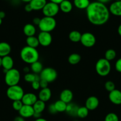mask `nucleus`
<instances>
[{
	"label": "nucleus",
	"instance_id": "1",
	"mask_svg": "<svg viewBox=\"0 0 121 121\" xmlns=\"http://www.w3.org/2000/svg\"><path fill=\"white\" fill-rule=\"evenodd\" d=\"M109 8L106 4L98 1L90 2L86 9V15L89 22L94 26H102L109 21L110 17Z\"/></svg>",
	"mask_w": 121,
	"mask_h": 121
},
{
	"label": "nucleus",
	"instance_id": "2",
	"mask_svg": "<svg viewBox=\"0 0 121 121\" xmlns=\"http://www.w3.org/2000/svg\"><path fill=\"white\" fill-rule=\"evenodd\" d=\"M20 57L24 63L32 65L33 63L39 61V53L36 48L26 46L20 51Z\"/></svg>",
	"mask_w": 121,
	"mask_h": 121
},
{
	"label": "nucleus",
	"instance_id": "3",
	"mask_svg": "<svg viewBox=\"0 0 121 121\" xmlns=\"http://www.w3.org/2000/svg\"><path fill=\"white\" fill-rule=\"evenodd\" d=\"M95 69L97 74L102 77L109 75L111 71V64L110 61L104 58H102L97 60L95 66Z\"/></svg>",
	"mask_w": 121,
	"mask_h": 121
},
{
	"label": "nucleus",
	"instance_id": "4",
	"mask_svg": "<svg viewBox=\"0 0 121 121\" xmlns=\"http://www.w3.org/2000/svg\"><path fill=\"white\" fill-rule=\"evenodd\" d=\"M20 73L17 69L13 68L5 73V82L8 87L17 85L20 82Z\"/></svg>",
	"mask_w": 121,
	"mask_h": 121
},
{
	"label": "nucleus",
	"instance_id": "5",
	"mask_svg": "<svg viewBox=\"0 0 121 121\" xmlns=\"http://www.w3.org/2000/svg\"><path fill=\"white\" fill-rule=\"evenodd\" d=\"M56 27V21L53 17H43L40 19L38 27L40 31L51 33Z\"/></svg>",
	"mask_w": 121,
	"mask_h": 121
},
{
	"label": "nucleus",
	"instance_id": "6",
	"mask_svg": "<svg viewBox=\"0 0 121 121\" xmlns=\"http://www.w3.org/2000/svg\"><path fill=\"white\" fill-rule=\"evenodd\" d=\"M6 95L8 99L13 101L21 100L24 95V92L22 87L19 85L9 86L7 89Z\"/></svg>",
	"mask_w": 121,
	"mask_h": 121
},
{
	"label": "nucleus",
	"instance_id": "7",
	"mask_svg": "<svg viewBox=\"0 0 121 121\" xmlns=\"http://www.w3.org/2000/svg\"><path fill=\"white\" fill-rule=\"evenodd\" d=\"M40 79L45 80L48 83L54 82L58 77L56 70L52 67L44 68L40 73Z\"/></svg>",
	"mask_w": 121,
	"mask_h": 121
},
{
	"label": "nucleus",
	"instance_id": "8",
	"mask_svg": "<svg viewBox=\"0 0 121 121\" xmlns=\"http://www.w3.org/2000/svg\"><path fill=\"white\" fill-rule=\"evenodd\" d=\"M59 10L60 9L59 5L52 2H49L46 4L42 11L45 17L54 18V17L58 14Z\"/></svg>",
	"mask_w": 121,
	"mask_h": 121
},
{
	"label": "nucleus",
	"instance_id": "9",
	"mask_svg": "<svg viewBox=\"0 0 121 121\" xmlns=\"http://www.w3.org/2000/svg\"><path fill=\"white\" fill-rule=\"evenodd\" d=\"M80 42L84 47L90 48L93 47L96 43L95 35L90 32H85L81 35Z\"/></svg>",
	"mask_w": 121,
	"mask_h": 121
},
{
	"label": "nucleus",
	"instance_id": "10",
	"mask_svg": "<svg viewBox=\"0 0 121 121\" xmlns=\"http://www.w3.org/2000/svg\"><path fill=\"white\" fill-rule=\"evenodd\" d=\"M37 37L39 40V44L43 47H47L52 42V36L51 33L40 31Z\"/></svg>",
	"mask_w": 121,
	"mask_h": 121
},
{
	"label": "nucleus",
	"instance_id": "11",
	"mask_svg": "<svg viewBox=\"0 0 121 121\" xmlns=\"http://www.w3.org/2000/svg\"><path fill=\"white\" fill-rule=\"evenodd\" d=\"M38 100V97L36 95L33 93H26L23 96L21 99L23 105H28V106H33L36 102Z\"/></svg>",
	"mask_w": 121,
	"mask_h": 121
},
{
	"label": "nucleus",
	"instance_id": "12",
	"mask_svg": "<svg viewBox=\"0 0 121 121\" xmlns=\"http://www.w3.org/2000/svg\"><path fill=\"white\" fill-rule=\"evenodd\" d=\"M109 99L114 105H121V91L115 89L113 91L109 92Z\"/></svg>",
	"mask_w": 121,
	"mask_h": 121
},
{
	"label": "nucleus",
	"instance_id": "13",
	"mask_svg": "<svg viewBox=\"0 0 121 121\" xmlns=\"http://www.w3.org/2000/svg\"><path fill=\"white\" fill-rule=\"evenodd\" d=\"M99 100L94 96L88 97L85 101V106L90 111H94L98 108L99 105Z\"/></svg>",
	"mask_w": 121,
	"mask_h": 121
},
{
	"label": "nucleus",
	"instance_id": "14",
	"mask_svg": "<svg viewBox=\"0 0 121 121\" xmlns=\"http://www.w3.org/2000/svg\"><path fill=\"white\" fill-rule=\"evenodd\" d=\"M19 115L21 117L26 118H30L33 117L34 113V109L32 106H28V105H23L21 109L19 111Z\"/></svg>",
	"mask_w": 121,
	"mask_h": 121
},
{
	"label": "nucleus",
	"instance_id": "15",
	"mask_svg": "<svg viewBox=\"0 0 121 121\" xmlns=\"http://www.w3.org/2000/svg\"><path fill=\"white\" fill-rule=\"evenodd\" d=\"M111 14L117 17H121V1H114L109 7Z\"/></svg>",
	"mask_w": 121,
	"mask_h": 121
},
{
	"label": "nucleus",
	"instance_id": "16",
	"mask_svg": "<svg viewBox=\"0 0 121 121\" xmlns=\"http://www.w3.org/2000/svg\"><path fill=\"white\" fill-rule=\"evenodd\" d=\"M38 99L46 103L49 101L52 97V92L49 87L41 89L38 94Z\"/></svg>",
	"mask_w": 121,
	"mask_h": 121
},
{
	"label": "nucleus",
	"instance_id": "17",
	"mask_svg": "<svg viewBox=\"0 0 121 121\" xmlns=\"http://www.w3.org/2000/svg\"><path fill=\"white\" fill-rule=\"evenodd\" d=\"M73 96V93L72 92V91L71 90L66 89H64L60 92V95H59V99L62 101L68 104L72 102Z\"/></svg>",
	"mask_w": 121,
	"mask_h": 121
},
{
	"label": "nucleus",
	"instance_id": "18",
	"mask_svg": "<svg viewBox=\"0 0 121 121\" xmlns=\"http://www.w3.org/2000/svg\"><path fill=\"white\" fill-rule=\"evenodd\" d=\"M14 60L9 55L2 57V67H3L5 73L9 70L13 68Z\"/></svg>",
	"mask_w": 121,
	"mask_h": 121
},
{
	"label": "nucleus",
	"instance_id": "19",
	"mask_svg": "<svg viewBox=\"0 0 121 121\" xmlns=\"http://www.w3.org/2000/svg\"><path fill=\"white\" fill-rule=\"evenodd\" d=\"M46 3V0H32L29 2L33 11L42 10Z\"/></svg>",
	"mask_w": 121,
	"mask_h": 121
},
{
	"label": "nucleus",
	"instance_id": "20",
	"mask_svg": "<svg viewBox=\"0 0 121 121\" xmlns=\"http://www.w3.org/2000/svg\"><path fill=\"white\" fill-rule=\"evenodd\" d=\"M11 51V46L7 42H0V57H4L9 54Z\"/></svg>",
	"mask_w": 121,
	"mask_h": 121
},
{
	"label": "nucleus",
	"instance_id": "21",
	"mask_svg": "<svg viewBox=\"0 0 121 121\" xmlns=\"http://www.w3.org/2000/svg\"><path fill=\"white\" fill-rule=\"evenodd\" d=\"M23 33L27 37L34 36L36 33V28L33 24H26L23 27Z\"/></svg>",
	"mask_w": 121,
	"mask_h": 121
},
{
	"label": "nucleus",
	"instance_id": "22",
	"mask_svg": "<svg viewBox=\"0 0 121 121\" xmlns=\"http://www.w3.org/2000/svg\"><path fill=\"white\" fill-rule=\"evenodd\" d=\"M59 9L64 13H69L72 11L73 5L70 0H64L59 5Z\"/></svg>",
	"mask_w": 121,
	"mask_h": 121
},
{
	"label": "nucleus",
	"instance_id": "23",
	"mask_svg": "<svg viewBox=\"0 0 121 121\" xmlns=\"http://www.w3.org/2000/svg\"><path fill=\"white\" fill-rule=\"evenodd\" d=\"M78 108H79V107L78 106V105L75 104L74 103L71 102L67 104L65 112L67 113V114L71 116V117H77V113Z\"/></svg>",
	"mask_w": 121,
	"mask_h": 121
},
{
	"label": "nucleus",
	"instance_id": "24",
	"mask_svg": "<svg viewBox=\"0 0 121 121\" xmlns=\"http://www.w3.org/2000/svg\"><path fill=\"white\" fill-rule=\"evenodd\" d=\"M32 106L34 112L42 113L46 108V103L38 99Z\"/></svg>",
	"mask_w": 121,
	"mask_h": 121
},
{
	"label": "nucleus",
	"instance_id": "25",
	"mask_svg": "<svg viewBox=\"0 0 121 121\" xmlns=\"http://www.w3.org/2000/svg\"><path fill=\"white\" fill-rule=\"evenodd\" d=\"M90 4V0H74V5L79 9H86Z\"/></svg>",
	"mask_w": 121,
	"mask_h": 121
},
{
	"label": "nucleus",
	"instance_id": "26",
	"mask_svg": "<svg viewBox=\"0 0 121 121\" xmlns=\"http://www.w3.org/2000/svg\"><path fill=\"white\" fill-rule=\"evenodd\" d=\"M26 42L27 46L32 47V48H37V47H38V46L40 45L37 37L34 35V36L27 37L26 40Z\"/></svg>",
	"mask_w": 121,
	"mask_h": 121
},
{
	"label": "nucleus",
	"instance_id": "27",
	"mask_svg": "<svg viewBox=\"0 0 121 121\" xmlns=\"http://www.w3.org/2000/svg\"><path fill=\"white\" fill-rule=\"evenodd\" d=\"M82 34L78 31L74 30L70 33L68 35V38L72 42L78 43L80 42Z\"/></svg>",
	"mask_w": 121,
	"mask_h": 121
},
{
	"label": "nucleus",
	"instance_id": "28",
	"mask_svg": "<svg viewBox=\"0 0 121 121\" xmlns=\"http://www.w3.org/2000/svg\"><path fill=\"white\" fill-rule=\"evenodd\" d=\"M24 80L26 82L31 83H32V82L36 81V80L40 81L41 79H40V75H39V74L32 73H27L24 75Z\"/></svg>",
	"mask_w": 121,
	"mask_h": 121
},
{
	"label": "nucleus",
	"instance_id": "29",
	"mask_svg": "<svg viewBox=\"0 0 121 121\" xmlns=\"http://www.w3.org/2000/svg\"><path fill=\"white\" fill-rule=\"evenodd\" d=\"M30 69L34 74H39L43 69V65L40 61H37L30 65Z\"/></svg>",
	"mask_w": 121,
	"mask_h": 121
},
{
	"label": "nucleus",
	"instance_id": "30",
	"mask_svg": "<svg viewBox=\"0 0 121 121\" xmlns=\"http://www.w3.org/2000/svg\"><path fill=\"white\" fill-rule=\"evenodd\" d=\"M81 59V57L78 53H72L69 56L68 58V61L72 65H75L79 63Z\"/></svg>",
	"mask_w": 121,
	"mask_h": 121
},
{
	"label": "nucleus",
	"instance_id": "31",
	"mask_svg": "<svg viewBox=\"0 0 121 121\" xmlns=\"http://www.w3.org/2000/svg\"><path fill=\"white\" fill-rule=\"evenodd\" d=\"M53 104L57 112H64L66 111L67 104L60 99L56 101Z\"/></svg>",
	"mask_w": 121,
	"mask_h": 121
},
{
	"label": "nucleus",
	"instance_id": "32",
	"mask_svg": "<svg viewBox=\"0 0 121 121\" xmlns=\"http://www.w3.org/2000/svg\"><path fill=\"white\" fill-rule=\"evenodd\" d=\"M88 113L89 110L85 106H81V107H79L78 111H77V117L81 119H84L88 115Z\"/></svg>",
	"mask_w": 121,
	"mask_h": 121
},
{
	"label": "nucleus",
	"instance_id": "33",
	"mask_svg": "<svg viewBox=\"0 0 121 121\" xmlns=\"http://www.w3.org/2000/svg\"><path fill=\"white\" fill-rule=\"evenodd\" d=\"M116 57V52L113 49H108L104 54V59L110 61L114 60Z\"/></svg>",
	"mask_w": 121,
	"mask_h": 121
},
{
	"label": "nucleus",
	"instance_id": "34",
	"mask_svg": "<svg viewBox=\"0 0 121 121\" xmlns=\"http://www.w3.org/2000/svg\"><path fill=\"white\" fill-rule=\"evenodd\" d=\"M104 121H119V117L116 113L110 112L106 115L104 118Z\"/></svg>",
	"mask_w": 121,
	"mask_h": 121
},
{
	"label": "nucleus",
	"instance_id": "35",
	"mask_svg": "<svg viewBox=\"0 0 121 121\" xmlns=\"http://www.w3.org/2000/svg\"><path fill=\"white\" fill-rule=\"evenodd\" d=\"M23 106V104L21 100H15V101L13 102V104H12V106H13V108L14 109L15 111H18L19 112L20 109H21V108Z\"/></svg>",
	"mask_w": 121,
	"mask_h": 121
},
{
	"label": "nucleus",
	"instance_id": "36",
	"mask_svg": "<svg viewBox=\"0 0 121 121\" xmlns=\"http://www.w3.org/2000/svg\"><path fill=\"white\" fill-rule=\"evenodd\" d=\"M104 87L107 91L110 92L115 89V85L112 81L109 80L104 83Z\"/></svg>",
	"mask_w": 121,
	"mask_h": 121
},
{
	"label": "nucleus",
	"instance_id": "37",
	"mask_svg": "<svg viewBox=\"0 0 121 121\" xmlns=\"http://www.w3.org/2000/svg\"><path fill=\"white\" fill-rule=\"evenodd\" d=\"M115 69L119 73H121V58L117 59V61L115 63Z\"/></svg>",
	"mask_w": 121,
	"mask_h": 121
},
{
	"label": "nucleus",
	"instance_id": "38",
	"mask_svg": "<svg viewBox=\"0 0 121 121\" xmlns=\"http://www.w3.org/2000/svg\"><path fill=\"white\" fill-rule=\"evenodd\" d=\"M48 112H49L51 114H52V115H55V114H56V113H58L56 111V110L55 107V106H54V104H51V105H50L49 106Z\"/></svg>",
	"mask_w": 121,
	"mask_h": 121
},
{
	"label": "nucleus",
	"instance_id": "39",
	"mask_svg": "<svg viewBox=\"0 0 121 121\" xmlns=\"http://www.w3.org/2000/svg\"><path fill=\"white\" fill-rule=\"evenodd\" d=\"M32 88L34 90H39V89L40 88V82L39 81H34L32 83Z\"/></svg>",
	"mask_w": 121,
	"mask_h": 121
},
{
	"label": "nucleus",
	"instance_id": "40",
	"mask_svg": "<svg viewBox=\"0 0 121 121\" xmlns=\"http://www.w3.org/2000/svg\"><path fill=\"white\" fill-rule=\"evenodd\" d=\"M40 88L41 89H44V88H46V87H48V82H47L45 80H43V79H40Z\"/></svg>",
	"mask_w": 121,
	"mask_h": 121
},
{
	"label": "nucleus",
	"instance_id": "41",
	"mask_svg": "<svg viewBox=\"0 0 121 121\" xmlns=\"http://www.w3.org/2000/svg\"><path fill=\"white\" fill-rule=\"evenodd\" d=\"M40 19L41 18L39 17L34 18L33 20V24L34 25V26H39V23L40 22Z\"/></svg>",
	"mask_w": 121,
	"mask_h": 121
},
{
	"label": "nucleus",
	"instance_id": "42",
	"mask_svg": "<svg viewBox=\"0 0 121 121\" xmlns=\"http://www.w3.org/2000/svg\"><path fill=\"white\" fill-rule=\"evenodd\" d=\"M24 9L26 12H27V13H30V12H31L33 11L32 7H31V5H30L29 3H27V4L25 5Z\"/></svg>",
	"mask_w": 121,
	"mask_h": 121
},
{
	"label": "nucleus",
	"instance_id": "43",
	"mask_svg": "<svg viewBox=\"0 0 121 121\" xmlns=\"http://www.w3.org/2000/svg\"><path fill=\"white\" fill-rule=\"evenodd\" d=\"M14 121H25L24 118H23V117H21V116L19 115V116H17V117H16L15 118H14Z\"/></svg>",
	"mask_w": 121,
	"mask_h": 121
},
{
	"label": "nucleus",
	"instance_id": "44",
	"mask_svg": "<svg viewBox=\"0 0 121 121\" xmlns=\"http://www.w3.org/2000/svg\"><path fill=\"white\" fill-rule=\"evenodd\" d=\"M33 118L36 119H38V118H42V113H36V112H34V115H33Z\"/></svg>",
	"mask_w": 121,
	"mask_h": 121
},
{
	"label": "nucleus",
	"instance_id": "45",
	"mask_svg": "<svg viewBox=\"0 0 121 121\" xmlns=\"http://www.w3.org/2000/svg\"><path fill=\"white\" fill-rule=\"evenodd\" d=\"M49 1L50 2H53V3H55L56 4L59 5L63 1H64V0H49Z\"/></svg>",
	"mask_w": 121,
	"mask_h": 121
},
{
	"label": "nucleus",
	"instance_id": "46",
	"mask_svg": "<svg viewBox=\"0 0 121 121\" xmlns=\"http://www.w3.org/2000/svg\"><path fill=\"white\" fill-rule=\"evenodd\" d=\"M5 17V12L2 11H0V18L1 19H3Z\"/></svg>",
	"mask_w": 121,
	"mask_h": 121
},
{
	"label": "nucleus",
	"instance_id": "47",
	"mask_svg": "<svg viewBox=\"0 0 121 121\" xmlns=\"http://www.w3.org/2000/svg\"><path fill=\"white\" fill-rule=\"evenodd\" d=\"M110 1H111V0H97V1L100 2V3L104 4H106V3H108V2H110Z\"/></svg>",
	"mask_w": 121,
	"mask_h": 121
},
{
	"label": "nucleus",
	"instance_id": "48",
	"mask_svg": "<svg viewBox=\"0 0 121 121\" xmlns=\"http://www.w3.org/2000/svg\"><path fill=\"white\" fill-rule=\"evenodd\" d=\"M117 33L121 37V24L119 26L118 28H117Z\"/></svg>",
	"mask_w": 121,
	"mask_h": 121
},
{
	"label": "nucleus",
	"instance_id": "49",
	"mask_svg": "<svg viewBox=\"0 0 121 121\" xmlns=\"http://www.w3.org/2000/svg\"><path fill=\"white\" fill-rule=\"evenodd\" d=\"M34 121H47L46 120V119L45 118H38V119H36Z\"/></svg>",
	"mask_w": 121,
	"mask_h": 121
},
{
	"label": "nucleus",
	"instance_id": "50",
	"mask_svg": "<svg viewBox=\"0 0 121 121\" xmlns=\"http://www.w3.org/2000/svg\"><path fill=\"white\" fill-rule=\"evenodd\" d=\"M29 70H30L29 68H28V67H26L24 69V71L25 72H26V73H28Z\"/></svg>",
	"mask_w": 121,
	"mask_h": 121
},
{
	"label": "nucleus",
	"instance_id": "51",
	"mask_svg": "<svg viewBox=\"0 0 121 121\" xmlns=\"http://www.w3.org/2000/svg\"><path fill=\"white\" fill-rule=\"evenodd\" d=\"M21 1H22L23 2H26V3H29L32 0H21Z\"/></svg>",
	"mask_w": 121,
	"mask_h": 121
},
{
	"label": "nucleus",
	"instance_id": "52",
	"mask_svg": "<svg viewBox=\"0 0 121 121\" xmlns=\"http://www.w3.org/2000/svg\"><path fill=\"white\" fill-rule=\"evenodd\" d=\"M2 66V57H0V67Z\"/></svg>",
	"mask_w": 121,
	"mask_h": 121
},
{
	"label": "nucleus",
	"instance_id": "53",
	"mask_svg": "<svg viewBox=\"0 0 121 121\" xmlns=\"http://www.w3.org/2000/svg\"><path fill=\"white\" fill-rule=\"evenodd\" d=\"M2 19L0 18V26L2 24Z\"/></svg>",
	"mask_w": 121,
	"mask_h": 121
},
{
	"label": "nucleus",
	"instance_id": "54",
	"mask_svg": "<svg viewBox=\"0 0 121 121\" xmlns=\"http://www.w3.org/2000/svg\"><path fill=\"white\" fill-rule=\"evenodd\" d=\"M121 1V0H115V1Z\"/></svg>",
	"mask_w": 121,
	"mask_h": 121
},
{
	"label": "nucleus",
	"instance_id": "55",
	"mask_svg": "<svg viewBox=\"0 0 121 121\" xmlns=\"http://www.w3.org/2000/svg\"><path fill=\"white\" fill-rule=\"evenodd\" d=\"M78 121V120H75V121Z\"/></svg>",
	"mask_w": 121,
	"mask_h": 121
}]
</instances>
